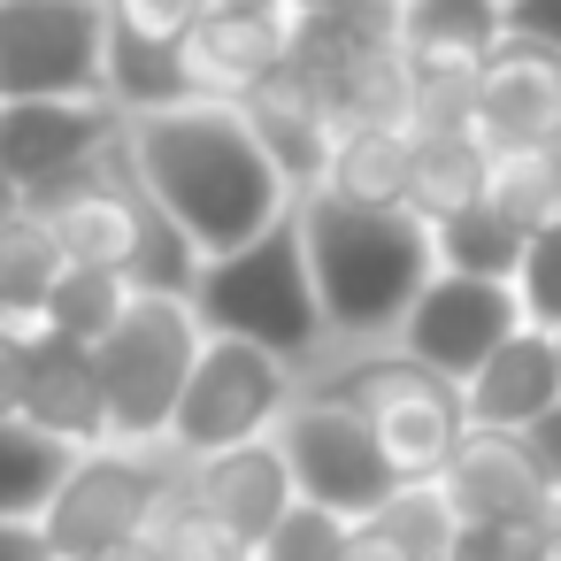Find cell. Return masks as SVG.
<instances>
[{"mask_svg":"<svg viewBox=\"0 0 561 561\" xmlns=\"http://www.w3.org/2000/svg\"><path fill=\"white\" fill-rule=\"evenodd\" d=\"M124 147L147 178V193L193 231L201 254H231L254 231H270L293 208L285 170L262 154V139L247 131L239 101H178L154 116L124 124Z\"/></svg>","mask_w":561,"mask_h":561,"instance_id":"obj_1","label":"cell"},{"mask_svg":"<svg viewBox=\"0 0 561 561\" xmlns=\"http://www.w3.org/2000/svg\"><path fill=\"white\" fill-rule=\"evenodd\" d=\"M293 208H300V247H308V277L323 300L331 346H385L400 331L408 300L438 270L431 224L415 208H369L331 185L293 193Z\"/></svg>","mask_w":561,"mask_h":561,"instance_id":"obj_2","label":"cell"},{"mask_svg":"<svg viewBox=\"0 0 561 561\" xmlns=\"http://www.w3.org/2000/svg\"><path fill=\"white\" fill-rule=\"evenodd\" d=\"M300 392L346 400L369 423V438L385 446V461H392L400 484H438V469L454 461V446L469 431L461 385L438 377L431 362L400 354L392 339L385 346H331L323 362L300 369Z\"/></svg>","mask_w":561,"mask_h":561,"instance_id":"obj_3","label":"cell"},{"mask_svg":"<svg viewBox=\"0 0 561 561\" xmlns=\"http://www.w3.org/2000/svg\"><path fill=\"white\" fill-rule=\"evenodd\" d=\"M193 316L208 331H224V339H254V346L285 354L293 369L323 362L331 354V323H323V300H316V277H308L300 208H285L247 247L208 254L201 285H193Z\"/></svg>","mask_w":561,"mask_h":561,"instance_id":"obj_4","label":"cell"},{"mask_svg":"<svg viewBox=\"0 0 561 561\" xmlns=\"http://www.w3.org/2000/svg\"><path fill=\"white\" fill-rule=\"evenodd\" d=\"M208 346V323L178 293H131L124 316L93 339L101 354V392H108V438L124 446H170L185 377Z\"/></svg>","mask_w":561,"mask_h":561,"instance_id":"obj_5","label":"cell"},{"mask_svg":"<svg viewBox=\"0 0 561 561\" xmlns=\"http://www.w3.org/2000/svg\"><path fill=\"white\" fill-rule=\"evenodd\" d=\"M178 469H185V461H178L170 446H124V438L78 446L70 477L55 484V500H47V515H39L47 553H55V561H93V553H108L116 538L154 530V515H162L170 492H178Z\"/></svg>","mask_w":561,"mask_h":561,"instance_id":"obj_6","label":"cell"},{"mask_svg":"<svg viewBox=\"0 0 561 561\" xmlns=\"http://www.w3.org/2000/svg\"><path fill=\"white\" fill-rule=\"evenodd\" d=\"M300 392V369L254 339H224L208 331L193 377H185V400H178V423H170V454L193 461V454H216V446H247V438H270L285 423Z\"/></svg>","mask_w":561,"mask_h":561,"instance_id":"obj_7","label":"cell"},{"mask_svg":"<svg viewBox=\"0 0 561 561\" xmlns=\"http://www.w3.org/2000/svg\"><path fill=\"white\" fill-rule=\"evenodd\" d=\"M108 0H0V101L101 93Z\"/></svg>","mask_w":561,"mask_h":561,"instance_id":"obj_8","label":"cell"},{"mask_svg":"<svg viewBox=\"0 0 561 561\" xmlns=\"http://www.w3.org/2000/svg\"><path fill=\"white\" fill-rule=\"evenodd\" d=\"M277 446L293 461V484L300 500L316 507H339V515H369L400 492L385 446L369 438V423L346 408V400H323V392H293L285 423H277Z\"/></svg>","mask_w":561,"mask_h":561,"instance_id":"obj_9","label":"cell"},{"mask_svg":"<svg viewBox=\"0 0 561 561\" xmlns=\"http://www.w3.org/2000/svg\"><path fill=\"white\" fill-rule=\"evenodd\" d=\"M530 316H523V293L507 285V277H469V270H431V285L408 300V316H400V331H392V346L400 354H415V362H431L438 377H469L507 331H523Z\"/></svg>","mask_w":561,"mask_h":561,"instance_id":"obj_10","label":"cell"},{"mask_svg":"<svg viewBox=\"0 0 561 561\" xmlns=\"http://www.w3.org/2000/svg\"><path fill=\"white\" fill-rule=\"evenodd\" d=\"M400 55L415 70V116L461 124L477 62L507 39V0H400Z\"/></svg>","mask_w":561,"mask_h":561,"instance_id":"obj_11","label":"cell"},{"mask_svg":"<svg viewBox=\"0 0 561 561\" xmlns=\"http://www.w3.org/2000/svg\"><path fill=\"white\" fill-rule=\"evenodd\" d=\"M178 492H185L208 523H224L247 553H254V546L285 523V507L300 500V484H293V461H285L277 431H270V438H247V446L193 454V461L178 469Z\"/></svg>","mask_w":561,"mask_h":561,"instance_id":"obj_12","label":"cell"},{"mask_svg":"<svg viewBox=\"0 0 561 561\" xmlns=\"http://www.w3.org/2000/svg\"><path fill=\"white\" fill-rule=\"evenodd\" d=\"M124 131V108L108 93H39V101H0V178L24 193L93 162Z\"/></svg>","mask_w":561,"mask_h":561,"instance_id":"obj_13","label":"cell"},{"mask_svg":"<svg viewBox=\"0 0 561 561\" xmlns=\"http://www.w3.org/2000/svg\"><path fill=\"white\" fill-rule=\"evenodd\" d=\"M293 55H300V9L293 0H216L185 39L193 93H208V101H239L254 78L285 70Z\"/></svg>","mask_w":561,"mask_h":561,"instance_id":"obj_14","label":"cell"},{"mask_svg":"<svg viewBox=\"0 0 561 561\" xmlns=\"http://www.w3.org/2000/svg\"><path fill=\"white\" fill-rule=\"evenodd\" d=\"M438 492H446L454 523H515V530H546V515L561 507V500L538 484L523 438H515V431H484V423L461 431L454 461L438 469Z\"/></svg>","mask_w":561,"mask_h":561,"instance_id":"obj_15","label":"cell"},{"mask_svg":"<svg viewBox=\"0 0 561 561\" xmlns=\"http://www.w3.org/2000/svg\"><path fill=\"white\" fill-rule=\"evenodd\" d=\"M239 116H247V131L262 139V154L285 170L293 193L323 185L331 147H339V108H331V93L316 85V70L285 62V70L254 78V85L239 93Z\"/></svg>","mask_w":561,"mask_h":561,"instance_id":"obj_16","label":"cell"},{"mask_svg":"<svg viewBox=\"0 0 561 561\" xmlns=\"http://www.w3.org/2000/svg\"><path fill=\"white\" fill-rule=\"evenodd\" d=\"M461 124L484 139V147H515V139H546V124H561V55L507 32L477 78H469V108Z\"/></svg>","mask_w":561,"mask_h":561,"instance_id":"obj_17","label":"cell"},{"mask_svg":"<svg viewBox=\"0 0 561 561\" xmlns=\"http://www.w3.org/2000/svg\"><path fill=\"white\" fill-rule=\"evenodd\" d=\"M24 415H32L39 431H55L62 446H108V392H101V354H93V339H70V331H39V339H32Z\"/></svg>","mask_w":561,"mask_h":561,"instance_id":"obj_18","label":"cell"},{"mask_svg":"<svg viewBox=\"0 0 561 561\" xmlns=\"http://www.w3.org/2000/svg\"><path fill=\"white\" fill-rule=\"evenodd\" d=\"M461 400H469V423H484V431H523V423H538V415L561 400L553 331H546V323L507 331V339L461 377Z\"/></svg>","mask_w":561,"mask_h":561,"instance_id":"obj_19","label":"cell"},{"mask_svg":"<svg viewBox=\"0 0 561 561\" xmlns=\"http://www.w3.org/2000/svg\"><path fill=\"white\" fill-rule=\"evenodd\" d=\"M415 139L423 124H385V116H346L323 185L369 208H408V178H415Z\"/></svg>","mask_w":561,"mask_h":561,"instance_id":"obj_20","label":"cell"},{"mask_svg":"<svg viewBox=\"0 0 561 561\" xmlns=\"http://www.w3.org/2000/svg\"><path fill=\"white\" fill-rule=\"evenodd\" d=\"M101 93L131 116H154V108H178V101H201L193 93V62L178 39H147L131 24L108 16V62H101Z\"/></svg>","mask_w":561,"mask_h":561,"instance_id":"obj_21","label":"cell"},{"mask_svg":"<svg viewBox=\"0 0 561 561\" xmlns=\"http://www.w3.org/2000/svg\"><path fill=\"white\" fill-rule=\"evenodd\" d=\"M454 538V507L438 484H400L385 507L354 515L346 530V561H446Z\"/></svg>","mask_w":561,"mask_h":561,"instance_id":"obj_22","label":"cell"},{"mask_svg":"<svg viewBox=\"0 0 561 561\" xmlns=\"http://www.w3.org/2000/svg\"><path fill=\"white\" fill-rule=\"evenodd\" d=\"M62 262H70V254L55 247V231H47L32 208L0 231V331H16V339L55 331V323H47V293H55Z\"/></svg>","mask_w":561,"mask_h":561,"instance_id":"obj_23","label":"cell"},{"mask_svg":"<svg viewBox=\"0 0 561 561\" xmlns=\"http://www.w3.org/2000/svg\"><path fill=\"white\" fill-rule=\"evenodd\" d=\"M484 193V139L469 124H423L415 139V178H408V208L423 224H446L454 208H469Z\"/></svg>","mask_w":561,"mask_h":561,"instance_id":"obj_24","label":"cell"},{"mask_svg":"<svg viewBox=\"0 0 561 561\" xmlns=\"http://www.w3.org/2000/svg\"><path fill=\"white\" fill-rule=\"evenodd\" d=\"M78 446L39 431L32 415H0V523H39L55 484L70 477Z\"/></svg>","mask_w":561,"mask_h":561,"instance_id":"obj_25","label":"cell"},{"mask_svg":"<svg viewBox=\"0 0 561 561\" xmlns=\"http://www.w3.org/2000/svg\"><path fill=\"white\" fill-rule=\"evenodd\" d=\"M484 208H500L523 239H538L546 224H561V170L546 162L538 139H515V147H484Z\"/></svg>","mask_w":561,"mask_h":561,"instance_id":"obj_26","label":"cell"},{"mask_svg":"<svg viewBox=\"0 0 561 561\" xmlns=\"http://www.w3.org/2000/svg\"><path fill=\"white\" fill-rule=\"evenodd\" d=\"M431 247H438V270H469V277H507V285H515L530 239H523L500 208L469 201V208H454L446 224H431Z\"/></svg>","mask_w":561,"mask_h":561,"instance_id":"obj_27","label":"cell"},{"mask_svg":"<svg viewBox=\"0 0 561 561\" xmlns=\"http://www.w3.org/2000/svg\"><path fill=\"white\" fill-rule=\"evenodd\" d=\"M124 300H131L124 270L62 262V277H55V293H47V323H55V331H70V339H101V331L124 316Z\"/></svg>","mask_w":561,"mask_h":561,"instance_id":"obj_28","label":"cell"},{"mask_svg":"<svg viewBox=\"0 0 561 561\" xmlns=\"http://www.w3.org/2000/svg\"><path fill=\"white\" fill-rule=\"evenodd\" d=\"M346 530H354V515L316 507V500H293L285 523L254 546V561H346Z\"/></svg>","mask_w":561,"mask_h":561,"instance_id":"obj_29","label":"cell"},{"mask_svg":"<svg viewBox=\"0 0 561 561\" xmlns=\"http://www.w3.org/2000/svg\"><path fill=\"white\" fill-rule=\"evenodd\" d=\"M154 538L170 546V561H254V553H247L224 523H208L185 492H170V507L154 515Z\"/></svg>","mask_w":561,"mask_h":561,"instance_id":"obj_30","label":"cell"},{"mask_svg":"<svg viewBox=\"0 0 561 561\" xmlns=\"http://www.w3.org/2000/svg\"><path fill=\"white\" fill-rule=\"evenodd\" d=\"M515 293H523V316L561 331V224H546L530 247H523V270H515Z\"/></svg>","mask_w":561,"mask_h":561,"instance_id":"obj_31","label":"cell"},{"mask_svg":"<svg viewBox=\"0 0 561 561\" xmlns=\"http://www.w3.org/2000/svg\"><path fill=\"white\" fill-rule=\"evenodd\" d=\"M216 9V0H108V16L116 24H131V32H147V39H193V24Z\"/></svg>","mask_w":561,"mask_h":561,"instance_id":"obj_32","label":"cell"},{"mask_svg":"<svg viewBox=\"0 0 561 561\" xmlns=\"http://www.w3.org/2000/svg\"><path fill=\"white\" fill-rule=\"evenodd\" d=\"M538 530H515V523H454L446 538V561H530Z\"/></svg>","mask_w":561,"mask_h":561,"instance_id":"obj_33","label":"cell"},{"mask_svg":"<svg viewBox=\"0 0 561 561\" xmlns=\"http://www.w3.org/2000/svg\"><path fill=\"white\" fill-rule=\"evenodd\" d=\"M515 438H523V454H530V469H538V484H546V492L561 500V400H553V408H546L538 423H523Z\"/></svg>","mask_w":561,"mask_h":561,"instance_id":"obj_34","label":"cell"},{"mask_svg":"<svg viewBox=\"0 0 561 561\" xmlns=\"http://www.w3.org/2000/svg\"><path fill=\"white\" fill-rule=\"evenodd\" d=\"M24 385H32V339L0 331V415H24Z\"/></svg>","mask_w":561,"mask_h":561,"instance_id":"obj_35","label":"cell"},{"mask_svg":"<svg viewBox=\"0 0 561 561\" xmlns=\"http://www.w3.org/2000/svg\"><path fill=\"white\" fill-rule=\"evenodd\" d=\"M507 32H523V39L561 55V0H507Z\"/></svg>","mask_w":561,"mask_h":561,"instance_id":"obj_36","label":"cell"},{"mask_svg":"<svg viewBox=\"0 0 561 561\" xmlns=\"http://www.w3.org/2000/svg\"><path fill=\"white\" fill-rule=\"evenodd\" d=\"M0 561H55L39 523H0Z\"/></svg>","mask_w":561,"mask_h":561,"instance_id":"obj_37","label":"cell"},{"mask_svg":"<svg viewBox=\"0 0 561 561\" xmlns=\"http://www.w3.org/2000/svg\"><path fill=\"white\" fill-rule=\"evenodd\" d=\"M93 561H170V546H162L154 530H139V538H116V546L93 553Z\"/></svg>","mask_w":561,"mask_h":561,"instance_id":"obj_38","label":"cell"},{"mask_svg":"<svg viewBox=\"0 0 561 561\" xmlns=\"http://www.w3.org/2000/svg\"><path fill=\"white\" fill-rule=\"evenodd\" d=\"M530 561H561V507L546 515V530H538V546H530Z\"/></svg>","mask_w":561,"mask_h":561,"instance_id":"obj_39","label":"cell"},{"mask_svg":"<svg viewBox=\"0 0 561 561\" xmlns=\"http://www.w3.org/2000/svg\"><path fill=\"white\" fill-rule=\"evenodd\" d=\"M16 216H24V185H16V178H0V231H9Z\"/></svg>","mask_w":561,"mask_h":561,"instance_id":"obj_40","label":"cell"},{"mask_svg":"<svg viewBox=\"0 0 561 561\" xmlns=\"http://www.w3.org/2000/svg\"><path fill=\"white\" fill-rule=\"evenodd\" d=\"M293 9H308V16H316V9H377V0H293Z\"/></svg>","mask_w":561,"mask_h":561,"instance_id":"obj_41","label":"cell"},{"mask_svg":"<svg viewBox=\"0 0 561 561\" xmlns=\"http://www.w3.org/2000/svg\"><path fill=\"white\" fill-rule=\"evenodd\" d=\"M538 147H546V162L561 170V124H546V139H538Z\"/></svg>","mask_w":561,"mask_h":561,"instance_id":"obj_42","label":"cell"},{"mask_svg":"<svg viewBox=\"0 0 561 561\" xmlns=\"http://www.w3.org/2000/svg\"><path fill=\"white\" fill-rule=\"evenodd\" d=\"M553 354H561V331H553Z\"/></svg>","mask_w":561,"mask_h":561,"instance_id":"obj_43","label":"cell"}]
</instances>
